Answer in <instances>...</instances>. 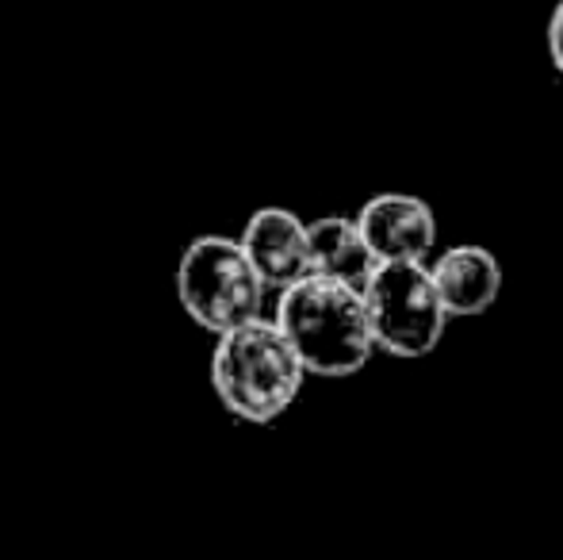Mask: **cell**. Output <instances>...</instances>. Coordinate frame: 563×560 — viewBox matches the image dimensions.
Wrapping results in <instances>:
<instances>
[{"instance_id": "3", "label": "cell", "mask_w": 563, "mask_h": 560, "mask_svg": "<svg viewBox=\"0 0 563 560\" xmlns=\"http://www.w3.org/2000/svg\"><path fill=\"white\" fill-rule=\"evenodd\" d=\"M173 284L185 315L208 334H223L257 319L268 292L242 242L227 234H200L188 242L180 250Z\"/></svg>"}, {"instance_id": "4", "label": "cell", "mask_w": 563, "mask_h": 560, "mask_svg": "<svg viewBox=\"0 0 563 560\" xmlns=\"http://www.w3.org/2000/svg\"><path fill=\"white\" fill-rule=\"evenodd\" d=\"M376 350L391 358H430L449 327V311L426 262H376L361 288Z\"/></svg>"}, {"instance_id": "5", "label": "cell", "mask_w": 563, "mask_h": 560, "mask_svg": "<svg viewBox=\"0 0 563 560\" xmlns=\"http://www.w3.org/2000/svg\"><path fill=\"white\" fill-rule=\"evenodd\" d=\"M364 242L376 262H426L438 246V216L422 196L379 193L356 211Z\"/></svg>"}, {"instance_id": "2", "label": "cell", "mask_w": 563, "mask_h": 560, "mask_svg": "<svg viewBox=\"0 0 563 560\" xmlns=\"http://www.w3.org/2000/svg\"><path fill=\"white\" fill-rule=\"evenodd\" d=\"M219 345L211 353V388L219 404L234 419L265 426L280 419L291 404L299 399L307 381V369L276 319L242 322L234 330L216 334Z\"/></svg>"}, {"instance_id": "8", "label": "cell", "mask_w": 563, "mask_h": 560, "mask_svg": "<svg viewBox=\"0 0 563 560\" xmlns=\"http://www.w3.org/2000/svg\"><path fill=\"white\" fill-rule=\"evenodd\" d=\"M307 257H311V273L353 284V288H364L368 273L376 270V254L364 242L356 219L349 216H322L307 223Z\"/></svg>"}, {"instance_id": "6", "label": "cell", "mask_w": 563, "mask_h": 560, "mask_svg": "<svg viewBox=\"0 0 563 560\" xmlns=\"http://www.w3.org/2000/svg\"><path fill=\"white\" fill-rule=\"evenodd\" d=\"M242 250L268 292L303 281L311 273L307 257V223L288 208H257L242 227Z\"/></svg>"}, {"instance_id": "9", "label": "cell", "mask_w": 563, "mask_h": 560, "mask_svg": "<svg viewBox=\"0 0 563 560\" xmlns=\"http://www.w3.org/2000/svg\"><path fill=\"white\" fill-rule=\"evenodd\" d=\"M549 58L556 66V74L563 77V0L552 8V20H549Z\"/></svg>"}, {"instance_id": "7", "label": "cell", "mask_w": 563, "mask_h": 560, "mask_svg": "<svg viewBox=\"0 0 563 560\" xmlns=\"http://www.w3.org/2000/svg\"><path fill=\"white\" fill-rule=\"evenodd\" d=\"M430 273L449 319H472V315L490 311L503 292V265L479 242L449 246L445 254H438Z\"/></svg>"}, {"instance_id": "1", "label": "cell", "mask_w": 563, "mask_h": 560, "mask_svg": "<svg viewBox=\"0 0 563 560\" xmlns=\"http://www.w3.org/2000/svg\"><path fill=\"white\" fill-rule=\"evenodd\" d=\"M273 319L299 353L307 376H356L376 353L361 288L353 284L307 273L303 281L280 288Z\"/></svg>"}]
</instances>
